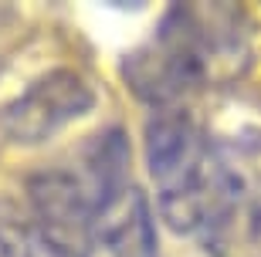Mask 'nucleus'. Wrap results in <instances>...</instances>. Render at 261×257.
<instances>
[{"label":"nucleus","instance_id":"obj_1","mask_svg":"<svg viewBox=\"0 0 261 257\" xmlns=\"http://www.w3.org/2000/svg\"><path fill=\"white\" fill-rule=\"evenodd\" d=\"M146 166L156 183V203L166 227L203 237L221 210L224 180L217 146L203 139L187 108H153L146 122Z\"/></svg>","mask_w":261,"mask_h":257},{"label":"nucleus","instance_id":"obj_2","mask_svg":"<svg viewBox=\"0 0 261 257\" xmlns=\"http://www.w3.org/2000/svg\"><path fill=\"white\" fill-rule=\"evenodd\" d=\"M203 71H207V38L190 7L166 10L153 41L136 48L122 61L126 85L139 102L153 108L176 105L203 81Z\"/></svg>","mask_w":261,"mask_h":257},{"label":"nucleus","instance_id":"obj_3","mask_svg":"<svg viewBox=\"0 0 261 257\" xmlns=\"http://www.w3.org/2000/svg\"><path fill=\"white\" fill-rule=\"evenodd\" d=\"M92 108H95L92 85L71 68H55L34 85H28L14 102H7V108L0 112V129L14 142L34 146L61 132L68 122L88 115Z\"/></svg>","mask_w":261,"mask_h":257},{"label":"nucleus","instance_id":"obj_4","mask_svg":"<svg viewBox=\"0 0 261 257\" xmlns=\"http://www.w3.org/2000/svg\"><path fill=\"white\" fill-rule=\"evenodd\" d=\"M28 200L34 213V230L41 237L71 247L85 257L88 234H92V196L82 176L71 169H41L28 180Z\"/></svg>","mask_w":261,"mask_h":257},{"label":"nucleus","instance_id":"obj_5","mask_svg":"<svg viewBox=\"0 0 261 257\" xmlns=\"http://www.w3.org/2000/svg\"><path fill=\"white\" fill-rule=\"evenodd\" d=\"M85 257H156L153 217L136 183L95 210Z\"/></svg>","mask_w":261,"mask_h":257},{"label":"nucleus","instance_id":"obj_6","mask_svg":"<svg viewBox=\"0 0 261 257\" xmlns=\"http://www.w3.org/2000/svg\"><path fill=\"white\" fill-rule=\"evenodd\" d=\"M203 244L211 257H261V200L224 190L217 217L203 230Z\"/></svg>","mask_w":261,"mask_h":257},{"label":"nucleus","instance_id":"obj_7","mask_svg":"<svg viewBox=\"0 0 261 257\" xmlns=\"http://www.w3.org/2000/svg\"><path fill=\"white\" fill-rule=\"evenodd\" d=\"M82 183H85L92 207H102L112 200L116 193L129 190V139L122 132V125H106L98 135H92V142L85 146V166H82Z\"/></svg>","mask_w":261,"mask_h":257},{"label":"nucleus","instance_id":"obj_8","mask_svg":"<svg viewBox=\"0 0 261 257\" xmlns=\"http://www.w3.org/2000/svg\"><path fill=\"white\" fill-rule=\"evenodd\" d=\"M34 254V220L14 200L0 196V257H31Z\"/></svg>","mask_w":261,"mask_h":257},{"label":"nucleus","instance_id":"obj_9","mask_svg":"<svg viewBox=\"0 0 261 257\" xmlns=\"http://www.w3.org/2000/svg\"><path fill=\"white\" fill-rule=\"evenodd\" d=\"M31 257H82V254L71 247H61V244H55L48 237H41L38 230H34V254Z\"/></svg>","mask_w":261,"mask_h":257}]
</instances>
